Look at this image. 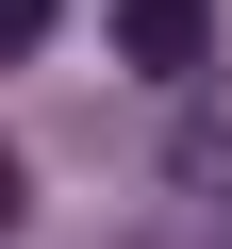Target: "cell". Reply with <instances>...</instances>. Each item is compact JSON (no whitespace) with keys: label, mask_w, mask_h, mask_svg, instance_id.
<instances>
[{"label":"cell","mask_w":232,"mask_h":249,"mask_svg":"<svg viewBox=\"0 0 232 249\" xmlns=\"http://www.w3.org/2000/svg\"><path fill=\"white\" fill-rule=\"evenodd\" d=\"M116 50H133L149 83H182V67L215 50V0H116Z\"/></svg>","instance_id":"1"},{"label":"cell","mask_w":232,"mask_h":249,"mask_svg":"<svg viewBox=\"0 0 232 249\" xmlns=\"http://www.w3.org/2000/svg\"><path fill=\"white\" fill-rule=\"evenodd\" d=\"M50 17H66V0H0V67H33V50H50Z\"/></svg>","instance_id":"2"},{"label":"cell","mask_w":232,"mask_h":249,"mask_svg":"<svg viewBox=\"0 0 232 249\" xmlns=\"http://www.w3.org/2000/svg\"><path fill=\"white\" fill-rule=\"evenodd\" d=\"M17 216H33V199H17V150H0V232H17Z\"/></svg>","instance_id":"3"}]
</instances>
